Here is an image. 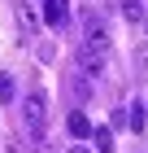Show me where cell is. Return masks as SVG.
<instances>
[{
  "mask_svg": "<svg viewBox=\"0 0 148 153\" xmlns=\"http://www.w3.org/2000/svg\"><path fill=\"white\" fill-rule=\"evenodd\" d=\"M22 118H26L31 140H44V136H48V101H44V92H31V96H26Z\"/></svg>",
  "mask_w": 148,
  "mask_h": 153,
  "instance_id": "1",
  "label": "cell"
},
{
  "mask_svg": "<svg viewBox=\"0 0 148 153\" xmlns=\"http://www.w3.org/2000/svg\"><path fill=\"white\" fill-rule=\"evenodd\" d=\"M105 70H109V53H96V48H79V74H83L87 83H96Z\"/></svg>",
  "mask_w": 148,
  "mask_h": 153,
  "instance_id": "2",
  "label": "cell"
},
{
  "mask_svg": "<svg viewBox=\"0 0 148 153\" xmlns=\"http://www.w3.org/2000/svg\"><path fill=\"white\" fill-rule=\"evenodd\" d=\"M66 127H70V136H74V140H91V123H87V114H83V109H74V114L66 118Z\"/></svg>",
  "mask_w": 148,
  "mask_h": 153,
  "instance_id": "3",
  "label": "cell"
},
{
  "mask_svg": "<svg viewBox=\"0 0 148 153\" xmlns=\"http://www.w3.org/2000/svg\"><path fill=\"white\" fill-rule=\"evenodd\" d=\"M113 127H91V153H113Z\"/></svg>",
  "mask_w": 148,
  "mask_h": 153,
  "instance_id": "4",
  "label": "cell"
},
{
  "mask_svg": "<svg viewBox=\"0 0 148 153\" xmlns=\"http://www.w3.org/2000/svg\"><path fill=\"white\" fill-rule=\"evenodd\" d=\"M13 13H18V26H22L26 35H35V31H39V13H35L31 4H26V0H22V4H18Z\"/></svg>",
  "mask_w": 148,
  "mask_h": 153,
  "instance_id": "5",
  "label": "cell"
},
{
  "mask_svg": "<svg viewBox=\"0 0 148 153\" xmlns=\"http://www.w3.org/2000/svg\"><path fill=\"white\" fill-rule=\"evenodd\" d=\"M66 92L74 96V101H87V96H91V83L83 79L79 70H74V74H70V79H66Z\"/></svg>",
  "mask_w": 148,
  "mask_h": 153,
  "instance_id": "6",
  "label": "cell"
},
{
  "mask_svg": "<svg viewBox=\"0 0 148 153\" xmlns=\"http://www.w3.org/2000/svg\"><path fill=\"white\" fill-rule=\"evenodd\" d=\"M118 9H122V18H126L131 26L144 22V0H118Z\"/></svg>",
  "mask_w": 148,
  "mask_h": 153,
  "instance_id": "7",
  "label": "cell"
},
{
  "mask_svg": "<svg viewBox=\"0 0 148 153\" xmlns=\"http://www.w3.org/2000/svg\"><path fill=\"white\" fill-rule=\"evenodd\" d=\"M13 96H18V83H13V74L0 70V105H13Z\"/></svg>",
  "mask_w": 148,
  "mask_h": 153,
  "instance_id": "8",
  "label": "cell"
},
{
  "mask_svg": "<svg viewBox=\"0 0 148 153\" xmlns=\"http://www.w3.org/2000/svg\"><path fill=\"white\" fill-rule=\"evenodd\" d=\"M126 127H131V131H144V127H148V123H144V109H139V105H131V109H126Z\"/></svg>",
  "mask_w": 148,
  "mask_h": 153,
  "instance_id": "9",
  "label": "cell"
},
{
  "mask_svg": "<svg viewBox=\"0 0 148 153\" xmlns=\"http://www.w3.org/2000/svg\"><path fill=\"white\" fill-rule=\"evenodd\" d=\"M135 70H139V74H148V44H139V48H135Z\"/></svg>",
  "mask_w": 148,
  "mask_h": 153,
  "instance_id": "10",
  "label": "cell"
},
{
  "mask_svg": "<svg viewBox=\"0 0 148 153\" xmlns=\"http://www.w3.org/2000/svg\"><path fill=\"white\" fill-rule=\"evenodd\" d=\"M66 153H91V149H87V144H70Z\"/></svg>",
  "mask_w": 148,
  "mask_h": 153,
  "instance_id": "11",
  "label": "cell"
},
{
  "mask_svg": "<svg viewBox=\"0 0 148 153\" xmlns=\"http://www.w3.org/2000/svg\"><path fill=\"white\" fill-rule=\"evenodd\" d=\"M139 26H144V31H148V9H144V22H139Z\"/></svg>",
  "mask_w": 148,
  "mask_h": 153,
  "instance_id": "12",
  "label": "cell"
},
{
  "mask_svg": "<svg viewBox=\"0 0 148 153\" xmlns=\"http://www.w3.org/2000/svg\"><path fill=\"white\" fill-rule=\"evenodd\" d=\"M139 109H144V123H148V101H144V105H139Z\"/></svg>",
  "mask_w": 148,
  "mask_h": 153,
  "instance_id": "13",
  "label": "cell"
}]
</instances>
